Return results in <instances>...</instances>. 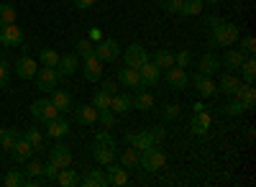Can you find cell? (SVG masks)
Instances as JSON below:
<instances>
[{"label":"cell","mask_w":256,"mask_h":187,"mask_svg":"<svg viewBox=\"0 0 256 187\" xmlns=\"http://www.w3.org/2000/svg\"><path fill=\"white\" fill-rule=\"evenodd\" d=\"M116 152H118V146H116V138L110 136V131L108 128L98 131L95 141H92V156H95V162L108 167L110 162H116Z\"/></svg>","instance_id":"obj_1"},{"label":"cell","mask_w":256,"mask_h":187,"mask_svg":"<svg viewBox=\"0 0 256 187\" xmlns=\"http://www.w3.org/2000/svg\"><path fill=\"white\" fill-rule=\"evenodd\" d=\"M238 36H241V28H238L236 24H226V20H220L218 26H212L208 46H210V49H216V46H220V49H230V46L238 41Z\"/></svg>","instance_id":"obj_2"},{"label":"cell","mask_w":256,"mask_h":187,"mask_svg":"<svg viewBox=\"0 0 256 187\" xmlns=\"http://www.w3.org/2000/svg\"><path fill=\"white\" fill-rule=\"evenodd\" d=\"M164 164H166V154L162 152L159 144H154V146L138 152V167H141L144 172H159Z\"/></svg>","instance_id":"obj_3"},{"label":"cell","mask_w":256,"mask_h":187,"mask_svg":"<svg viewBox=\"0 0 256 187\" xmlns=\"http://www.w3.org/2000/svg\"><path fill=\"white\" fill-rule=\"evenodd\" d=\"M31 116L36 118V123H49L59 116V110L49 98H38V100L31 102Z\"/></svg>","instance_id":"obj_4"},{"label":"cell","mask_w":256,"mask_h":187,"mask_svg":"<svg viewBox=\"0 0 256 187\" xmlns=\"http://www.w3.org/2000/svg\"><path fill=\"white\" fill-rule=\"evenodd\" d=\"M59 80H62V74L56 72V67H38L36 70V88L41 92H54Z\"/></svg>","instance_id":"obj_5"},{"label":"cell","mask_w":256,"mask_h":187,"mask_svg":"<svg viewBox=\"0 0 256 187\" xmlns=\"http://www.w3.org/2000/svg\"><path fill=\"white\" fill-rule=\"evenodd\" d=\"M123 59H126V67H134V70H141L146 62H148V52L141 46V44H131L126 52H123Z\"/></svg>","instance_id":"obj_6"},{"label":"cell","mask_w":256,"mask_h":187,"mask_svg":"<svg viewBox=\"0 0 256 187\" xmlns=\"http://www.w3.org/2000/svg\"><path fill=\"white\" fill-rule=\"evenodd\" d=\"M118 85H123V88H128V90H134V92L146 90V88H144V82H141L138 70H134V67H123V70H118Z\"/></svg>","instance_id":"obj_7"},{"label":"cell","mask_w":256,"mask_h":187,"mask_svg":"<svg viewBox=\"0 0 256 187\" xmlns=\"http://www.w3.org/2000/svg\"><path fill=\"white\" fill-rule=\"evenodd\" d=\"M118 54H120V49H118V41H116V38H102V41H98L95 56L102 62V64H105V62H116Z\"/></svg>","instance_id":"obj_8"},{"label":"cell","mask_w":256,"mask_h":187,"mask_svg":"<svg viewBox=\"0 0 256 187\" xmlns=\"http://www.w3.org/2000/svg\"><path fill=\"white\" fill-rule=\"evenodd\" d=\"M24 44V34H20V28L16 24H8L0 28V46L6 49H13V46H20Z\"/></svg>","instance_id":"obj_9"},{"label":"cell","mask_w":256,"mask_h":187,"mask_svg":"<svg viewBox=\"0 0 256 187\" xmlns=\"http://www.w3.org/2000/svg\"><path fill=\"white\" fill-rule=\"evenodd\" d=\"M164 74H166V85L172 88V90H184L187 85H190V77H187V72L182 70V67H177V64H172L169 70H164Z\"/></svg>","instance_id":"obj_10"},{"label":"cell","mask_w":256,"mask_h":187,"mask_svg":"<svg viewBox=\"0 0 256 187\" xmlns=\"http://www.w3.org/2000/svg\"><path fill=\"white\" fill-rule=\"evenodd\" d=\"M82 72H84V80L100 82V80H102V62H100L95 54L84 56V59H82Z\"/></svg>","instance_id":"obj_11"},{"label":"cell","mask_w":256,"mask_h":187,"mask_svg":"<svg viewBox=\"0 0 256 187\" xmlns=\"http://www.w3.org/2000/svg\"><path fill=\"white\" fill-rule=\"evenodd\" d=\"M36 70H38V64H36L34 56L24 54V56L16 59V74H18L20 80H34V77H36Z\"/></svg>","instance_id":"obj_12"},{"label":"cell","mask_w":256,"mask_h":187,"mask_svg":"<svg viewBox=\"0 0 256 187\" xmlns=\"http://www.w3.org/2000/svg\"><path fill=\"white\" fill-rule=\"evenodd\" d=\"M72 116H74V123H80V126H92V123H98L95 106H77V108H72Z\"/></svg>","instance_id":"obj_13"},{"label":"cell","mask_w":256,"mask_h":187,"mask_svg":"<svg viewBox=\"0 0 256 187\" xmlns=\"http://www.w3.org/2000/svg\"><path fill=\"white\" fill-rule=\"evenodd\" d=\"M233 98H238V100L244 102V110H246V113H251V110L256 108V90H254V85H248V82H241Z\"/></svg>","instance_id":"obj_14"},{"label":"cell","mask_w":256,"mask_h":187,"mask_svg":"<svg viewBox=\"0 0 256 187\" xmlns=\"http://www.w3.org/2000/svg\"><path fill=\"white\" fill-rule=\"evenodd\" d=\"M105 180H108V184H113V187H123V184H128V170H123L120 164L110 162L108 170H105Z\"/></svg>","instance_id":"obj_15"},{"label":"cell","mask_w":256,"mask_h":187,"mask_svg":"<svg viewBox=\"0 0 256 187\" xmlns=\"http://www.w3.org/2000/svg\"><path fill=\"white\" fill-rule=\"evenodd\" d=\"M31 154H34V146H31L24 136H18L16 144H13V149H10V156H13L18 164H26V162L31 159Z\"/></svg>","instance_id":"obj_16"},{"label":"cell","mask_w":256,"mask_h":187,"mask_svg":"<svg viewBox=\"0 0 256 187\" xmlns=\"http://www.w3.org/2000/svg\"><path fill=\"white\" fill-rule=\"evenodd\" d=\"M220 72V59L212 54V52H205L202 56H200V74H205V77H216Z\"/></svg>","instance_id":"obj_17"},{"label":"cell","mask_w":256,"mask_h":187,"mask_svg":"<svg viewBox=\"0 0 256 187\" xmlns=\"http://www.w3.org/2000/svg\"><path fill=\"white\" fill-rule=\"evenodd\" d=\"M192 82H195V90L200 92V98H212V95H218V88H216V82H212V77H205V74H195L192 77Z\"/></svg>","instance_id":"obj_18"},{"label":"cell","mask_w":256,"mask_h":187,"mask_svg":"<svg viewBox=\"0 0 256 187\" xmlns=\"http://www.w3.org/2000/svg\"><path fill=\"white\" fill-rule=\"evenodd\" d=\"M49 162H54L59 170H64V167H70V164H72V152L64 146V144H56V146L49 152Z\"/></svg>","instance_id":"obj_19"},{"label":"cell","mask_w":256,"mask_h":187,"mask_svg":"<svg viewBox=\"0 0 256 187\" xmlns=\"http://www.w3.org/2000/svg\"><path fill=\"white\" fill-rule=\"evenodd\" d=\"M159 72H162V70L154 64L152 59H148L146 64L138 70V74H141V82H144V88H146V90H148V88H154L156 82H159Z\"/></svg>","instance_id":"obj_20"},{"label":"cell","mask_w":256,"mask_h":187,"mask_svg":"<svg viewBox=\"0 0 256 187\" xmlns=\"http://www.w3.org/2000/svg\"><path fill=\"white\" fill-rule=\"evenodd\" d=\"M77 67H80V56H77V54H64V56H59L56 72H59L62 77H70V74L77 72Z\"/></svg>","instance_id":"obj_21"},{"label":"cell","mask_w":256,"mask_h":187,"mask_svg":"<svg viewBox=\"0 0 256 187\" xmlns=\"http://www.w3.org/2000/svg\"><path fill=\"white\" fill-rule=\"evenodd\" d=\"M208 128H210V116L205 110H200V113H195L190 118V134L202 136V134H208Z\"/></svg>","instance_id":"obj_22"},{"label":"cell","mask_w":256,"mask_h":187,"mask_svg":"<svg viewBox=\"0 0 256 187\" xmlns=\"http://www.w3.org/2000/svg\"><path fill=\"white\" fill-rule=\"evenodd\" d=\"M238 85H241V77H236V74H220V82H218V92H223V95H236V90H238Z\"/></svg>","instance_id":"obj_23"},{"label":"cell","mask_w":256,"mask_h":187,"mask_svg":"<svg viewBox=\"0 0 256 187\" xmlns=\"http://www.w3.org/2000/svg\"><path fill=\"white\" fill-rule=\"evenodd\" d=\"M244 59H246V54H244L241 49H230V52L223 54V67L230 70V72H236V70L244 64Z\"/></svg>","instance_id":"obj_24"},{"label":"cell","mask_w":256,"mask_h":187,"mask_svg":"<svg viewBox=\"0 0 256 187\" xmlns=\"http://www.w3.org/2000/svg\"><path fill=\"white\" fill-rule=\"evenodd\" d=\"M131 108H134V98H131V95H118V92H116V95L110 98V110H113V113L120 116V113H128Z\"/></svg>","instance_id":"obj_25"},{"label":"cell","mask_w":256,"mask_h":187,"mask_svg":"<svg viewBox=\"0 0 256 187\" xmlns=\"http://www.w3.org/2000/svg\"><path fill=\"white\" fill-rule=\"evenodd\" d=\"M67 131H70V123H67V120H62L59 116H56L54 120H49V123H46V136H52V138H62V136H67Z\"/></svg>","instance_id":"obj_26"},{"label":"cell","mask_w":256,"mask_h":187,"mask_svg":"<svg viewBox=\"0 0 256 187\" xmlns=\"http://www.w3.org/2000/svg\"><path fill=\"white\" fill-rule=\"evenodd\" d=\"M49 100H52L54 106H56V110H59V113H67V110H72V95H70V92L54 90Z\"/></svg>","instance_id":"obj_27"},{"label":"cell","mask_w":256,"mask_h":187,"mask_svg":"<svg viewBox=\"0 0 256 187\" xmlns=\"http://www.w3.org/2000/svg\"><path fill=\"white\" fill-rule=\"evenodd\" d=\"M152 62L164 72V70H169L174 64V52H169V49H159V52H154V56H152Z\"/></svg>","instance_id":"obj_28"},{"label":"cell","mask_w":256,"mask_h":187,"mask_svg":"<svg viewBox=\"0 0 256 187\" xmlns=\"http://www.w3.org/2000/svg\"><path fill=\"white\" fill-rule=\"evenodd\" d=\"M82 187H108V180H105V172L102 170H92L88 172V177L80 180Z\"/></svg>","instance_id":"obj_29"},{"label":"cell","mask_w":256,"mask_h":187,"mask_svg":"<svg viewBox=\"0 0 256 187\" xmlns=\"http://www.w3.org/2000/svg\"><path fill=\"white\" fill-rule=\"evenodd\" d=\"M118 162H120V167H123V170L131 172V170L138 167V152H136L134 146H131V149H126V152L118 154Z\"/></svg>","instance_id":"obj_30"},{"label":"cell","mask_w":256,"mask_h":187,"mask_svg":"<svg viewBox=\"0 0 256 187\" xmlns=\"http://www.w3.org/2000/svg\"><path fill=\"white\" fill-rule=\"evenodd\" d=\"M134 108H138L141 113L152 110V108H154V95H152V92H146V90H138L136 98H134Z\"/></svg>","instance_id":"obj_31"},{"label":"cell","mask_w":256,"mask_h":187,"mask_svg":"<svg viewBox=\"0 0 256 187\" xmlns=\"http://www.w3.org/2000/svg\"><path fill=\"white\" fill-rule=\"evenodd\" d=\"M56 182H59L62 187H74V184H80V177H77V172H74V170L64 167V170H59V174H56Z\"/></svg>","instance_id":"obj_32"},{"label":"cell","mask_w":256,"mask_h":187,"mask_svg":"<svg viewBox=\"0 0 256 187\" xmlns=\"http://www.w3.org/2000/svg\"><path fill=\"white\" fill-rule=\"evenodd\" d=\"M200 13H202V0H182L180 16L190 18V16H200Z\"/></svg>","instance_id":"obj_33"},{"label":"cell","mask_w":256,"mask_h":187,"mask_svg":"<svg viewBox=\"0 0 256 187\" xmlns=\"http://www.w3.org/2000/svg\"><path fill=\"white\" fill-rule=\"evenodd\" d=\"M238 70H241V74H244V82L254 85V80H256V62H254V56H246L244 64H241Z\"/></svg>","instance_id":"obj_34"},{"label":"cell","mask_w":256,"mask_h":187,"mask_svg":"<svg viewBox=\"0 0 256 187\" xmlns=\"http://www.w3.org/2000/svg\"><path fill=\"white\" fill-rule=\"evenodd\" d=\"M8 24H16V8L10 3H0V28Z\"/></svg>","instance_id":"obj_35"},{"label":"cell","mask_w":256,"mask_h":187,"mask_svg":"<svg viewBox=\"0 0 256 187\" xmlns=\"http://www.w3.org/2000/svg\"><path fill=\"white\" fill-rule=\"evenodd\" d=\"M38 62H41V67H56L59 64V54L54 49H41L38 52Z\"/></svg>","instance_id":"obj_36"},{"label":"cell","mask_w":256,"mask_h":187,"mask_svg":"<svg viewBox=\"0 0 256 187\" xmlns=\"http://www.w3.org/2000/svg\"><path fill=\"white\" fill-rule=\"evenodd\" d=\"M98 123H100V126L102 128H113L116 126V113L110 110V108H105V110H98Z\"/></svg>","instance_id":"obj_37"},{"label":"cell","mask_w":256,"mask_h":187,"mask_svg":"<svg viewBox=\"0 0 256 187\" xmlns=\"http://www.w3.org/2000/svg\"><path fill=\"white\" fill-rule=\"evenodd\" d=\"M24 138L31 144V146L38 152L41 146H44V136H41V131L38 128H28V131H24Z\"/></svg>","instance_id":"obj_38"},{"label":"cell","mask_w":256,"mask_h":187,"mask_svg":"<svg viewBox=\"0 0 256 187\" xmlns=\"http://www.w3.org/2000/svg\"><path fill=\"white\" fill-rule=\"evenodd\" d=\"M110 98H113V95H108L105 90H98V92L92 95V106H95L98 110H105V108H110Z\"/></svg>","instance_id":"obj_39"},{"label":"cell","mask_w":256,"mask_h":187,"mask_svg":"<svg viewBox=\"0 0 256 187\" xmlns=\"http://www.w3.org/2000/svg\"><path fill=\"white\" fill-rule=\"evenodd\" d=\"M16 138H18V131H16V128H6L3 136H0V144H3V149H6L8 154H10V149H13Z\"/></svg>","instance_id":"obj_40"},{"label":"cell","mask_w":256,"mask_h":187,"mask_svg":"<svg viewBox=\"0 0 256 187\" xmlns=\"http://www.w3.org/2000/svg\"><path fill=\"white\" fill-rule=\"evenodd\" d=\"M238 38H241V52H244L246 56H254V54H256V38H254L251 34L238 36Z\"/></svg>","instance_id":"obj_41"},{"label":"cell","mask_w":256,"mask_h":187,"mask_svg":"<svg viewBox=\"0 0 256 187\" xmlns=\"http://www.w3.org/2000/svg\"><path fill=\"white\" fill-rule=\"evenodd\" d=\"M90 54H95L92 41H90V38H80V41H77V56L84 59V56H90Z\"/></svg>","instance_id":"obj_42"},{"label":"cell","mask_w":256,"mask_h":187,"mask_svg":"<svg viewBox=\"0 0 256 187\" xmlns=\"http://www.w3.org/2000/svg\"><path fill=\"white\" fill-rule=\"evenodd\" d=\"M223 110H226L228 116H233V118L241 116V113H246V110H244V102H241L238 98H233L230 102H226V108H223Z\"/></svg>","instance_id":"obj_43"},{"label":"cell","mask_w":256,"mask_h":187,"mask_svg":"<svg viewBox=\"0 0 256 187\" xmlns=\"http://www.w3.org/2000/svg\"><path fill=\"white\" fill-rule=\"evenodd\" d=\"M174 64H177V67H182V70H187V67L192 64V54H190L187 49L177 52V54H174Z\"/></svg>","instance_id":"obj_44"},{"label":"cell","mask_w":256,"mask_h":187,"mask_svg":"<svg viewBox=\"0 0 256 187\" xmlns=\"http://www.w3.org/2000/svg\"><path fill=\"white\" fill-rule=\"evenodd\" d=\"M159 8L166 10V13H180L182 0H159Z\"/></svg>","instance_id":"obj_45"},{"label":"cell","mask_w":256,"mask_h":187,"mask_svg":"<svg viewBox=\"0 0 256 187\" xmlns=\"http://www.w3.org/2000/svg\"><path fill=\"white\" fill-rule=\"evenodd\" d=\"M18 184H24V174H20L18 170H10L6 174V187H18Z\"/></svg>","instance_id":"obj_46"},{"label":"cell","mask_w":256,"mask_h":187,"mask_svg":"<svg viewBox=\"0 0 256 187\" xmlns=\"http://www.w3.org/2000/svg\"><path fill=\"white\" fill-rule=\"evenodd\" d=\"M26 164H28V167H26V174H28V177H38L41 172H44V164H41V162H34V159H28Z\"/></svg>","instance_id":"obj_47"},{"label":"cell","mask_w":256,"mask_h":187,"mask_svg":"<svg viewBox=\"0 0 256 187\" xmlns=\"http://www.w3.org/2000/svg\"><path fill=\"white\" fill-rule=\"evenodd\" d=\"M180 113H182V110H180V106H164V108H162V116H164L166 120H174Z\"/></svg>","instance_id":"obj_48"},{"label":"cell","mask_w":256,"mask_h":187,"mask_svg":"<svg viewBox=\"0 0 256 187\" xmlns=\"http://www.w3.org/2000/svg\"><path fill=\"white\" fill-rule=\"evenodd\" d=\"M41 174H44L46 180H56V174H59V167H56L54 162H46V164H44V172H41Z\"/></svg>","instance_id":"obj_49"},{"label":"cell","mask_w":256,"mask_h":187,"mask_svg":"<svg viewBox=\"0 0 256 187\" xmlns=\"http://www.w3.org/2000/svg\"><path fill=\"white\" fill-rule=\"evenodd\" d=\"M102 90L108 95H116L118 92V80H102Z\"/></svg>","instance_id":"obj_50"},{"label":"cell","mask_w":256,"mask_h":187,"mask_svg":"<svg viewBox=\"0 0 256 187\" xmlns=\"http://www.w3.org/2000/svg\"><path fill=\"white\" fill-rule=\"evenodd\" d=\"M148 134H152L154 144H162V141H164V134H166V131H164L162 126H154V128H148Z\"/></svg>","instance_id":"obj_51"},{"label":"cell","mask_w":256,"mask_h":187,"mask_svg":"<svg viewBox=\"0 0 256 187\" xmlns=\"http://www.w3.org/2000/svg\"><path fill=\"white\" fill-rule=\"evenodd\" d=\"M8 88V67L0 64V90H6Z\"/></svg>","instance_id":"obj_52"},{"label":"cell","mask_w":256,"mask_h":187,"mask_svg":"<svg viewBox=\"0 0 256 187\" xmlns=\"http://www.w3.org/2000/svg\"><path fill=\"white\" fill-rule=\"evenodd\" d=\"M105 36H102V28H98V26H92L90 28V41H102Z\"/></svg>","instance_id":"obj_53"},{"label":"cell","mask_w":256,"mask_h":187,"mask_svg":"<svg viewBox=\"0 0 256 187\" xmlns=\"http://www.w3.org/2000/svg\"><path fill=\"white\" fill-rule=\"evenodd\" d=\"M74 6H77L80 10H88V8L95 6V0H74Z\"/></svg>","instance_id":"obj_54"},{"label":"cell","mask_w":256,"mask_h":187,"mask_svg":"<svg viewBox=\"0 0 256 187\" xmlns=\"http://www.w3.org/2000/svg\"><path fill=\"white\" fill-rule=\"evenodd\" d=\"M205 24L212 28V26H218V24H220V18H218V16H208V20H205Z\"/></svg>","instance_id":"obj_55"},{"label":"cell","mask_w":256,"mask_h":187,"mask_svg":"<svg viewBox=\"0 0 256 187\" xmlns=\"http://www.w3.org/2000/svg\"><path fill=\"white\" fill-rule=\"evenodd\" d=\"M192 110L200 113V110H205V106H202V102H195V106H192Z\"/></svg>","instance_id":"obj_56"},{"label":"cell","mask_w":256,"mask_h":187,"mask_svg":"<svg viewBox=\"0 0 256 187\" xmlns=\"http://www.w3.org/2000/svg\"><path fill=\"white\" fill-rule=\"evenodd\" d=\"M0 64H3V67H10V64H8V59H6L3 54H0Z\"/></svg>","instance_id":"obj_57"},{"label":"cell","mask_w":256,"mask_h":187,"mask_svg":"<svg viewBox=\"0 0 256 187\" xmlns=\"http://www.w3.org/2000/svg\"><path fill=\"white\" fill-rule=\"evenodd\" d=\"M202 3H210V6H218L220 0H202Z\"/></svg>","instance_id":"obj_58"},{"label":"cell","mask_w":256,"mask_h":187,"mask_svg":"<svg viewBox=\"0 0 256 187\" xmlns=\"http://www.w3.org/2000/svg\"><path fill=\"white\" fill-rule=\"evenodd\" d=\"M3 131H6V128H3V126H0V136H3Z\"/></svg>","instance_id":"obj_59"}]
</instances>
